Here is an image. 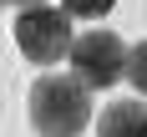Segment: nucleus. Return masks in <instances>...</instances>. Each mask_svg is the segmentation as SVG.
<instances>
[{"label":"nucleus","instance_id":"3","mask_svg":"<svg viewBox=\"0 0 147 137\" xmlns=\"http://www.w3.org/2000/svg\"><path fill=\"white\" fill-rule=\"evenodd\" d=\"M127 61H132V51L122 46L117 30H86L71 46V76L81 86H91V91L117 86L122 76H127Z\"/></svg>","mask_w":147,"mask_h":137},{"label":"nucleus","instance_id":"2","mask_svg":"<svg viewBox=\"0 0 147 137\" xmlns=\"http://www.w3.org/2000/svg\"><path fill=\"white\" fill-rule=\"evenodd\" d=\"M15 46L30 66H56L61 56L71 61V15L66 10H51V5H36V10H20L15 15Z\"/></svg>","mask_w":147,"mask_h":137},{"label":"nucleus","instance_id":"4","mask_svg":"<svg viewBox=\"0 0 147 137\" xmlns=\"http://www.w3.org/2000/svg\"><path fill=\"white\" fill-rule=\"evenodd\" d=\"M96 137H147V102H107L96 117Z\"/></svg>","mask_w":147,"mask_h":137},{"label":"nucleus","instance_id":"5","mask_svg":"<svg viewBox=\"0 0 147 137\" xmlns=\"http://www.w3.org/2000/svg\"><path fill=\"white\" fill-rule=\"evenodd\" d=\"M112 5L117 0H61V10L71 20H102V15H112Z\"/></svg>","mask_w":147,"mask_h":137},{"label":"nucleus","instance_id":"6","mask_svg":"<svg viewBox=\"0 0 147 137\" xmlns=\"http://www.w3.org/2000/svg\"><path fill=\"white\" fill-rule=\"evenodd\" d=\"M127 76H132V86L147 97V41L132 46V61H127Z\"/></svg>","mask_w":147,"mask_h":137},{"label":"nucleus","instance_id":"1","mask_svg":"<svg viewBox=\"0 0 147 137\" xmlns=\"http://www.w3.org/2000/svg\"><path fill=\"white\" fill-rule=\"evenodd\" d=\"M26 107L41 137H81L91 127V86H81L76 76H36Z\"/></svg>","mask_w":147,"mask_h":137},{"label":"nucleus","instance_id":"7","mask_svg":"<svg viewBox=\"0 0 147 137\" xmlns=\"http://www.w3.org/2000/svg\"><path fill=\"white\" fill-rule=\"evenodd\" d=\"M5 5H20V10H36L41 0H5Z\"/></svg>","mask_w":147,"mask_h":137}]
</instances>
